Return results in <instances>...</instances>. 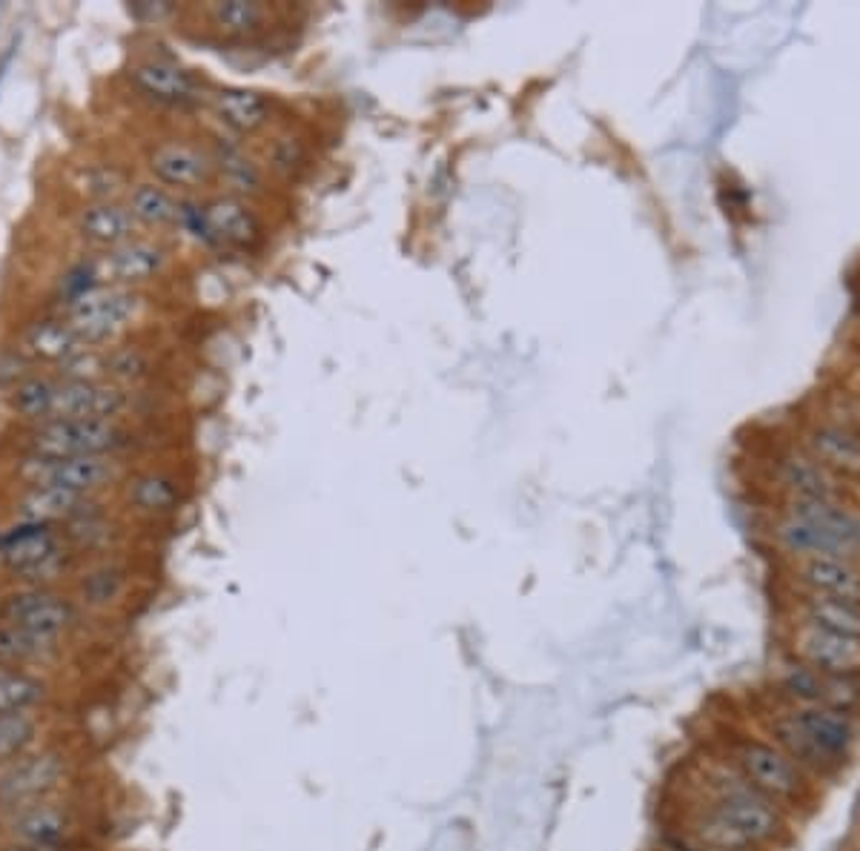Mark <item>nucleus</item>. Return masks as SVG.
<instances>
[{
  "instance_id": "f257e3e1",
  "label": "nucleus",
  "mask_w": 860,
  "mask_h": 851,
  "mask_svg": "<svg viewBox=\"0 0 860 851\" xmlns=\"http://www.w3.org/2000/svg\"><path fill=\"white\" fill-rule=\"evenodd\" d=\"M7 404L18 422L49 424L67 419H121L129 410V388L81 382L58 373H29L9 388Z\"/></svg>"
},
{
  "instance_id": "f03ea898",
  "label": "nucleus",
  "mask_w": 860,
  "mask_h": 851,
  "mask_svg": "<svg viewBox=\"0 0 860 851\" xmlns=\"http://www.w3.org/2000/svg\"><path fill=\"white\" fill-rule=\"evenodd\" d=\"M772 734L800 769H823L852 751L858 725L852 714L827 705H798L772 720Z\"/></svg>"
},
{
  "instance_id": "7ed1b4c3",
  "label": "nucleus",
  "mask_w": 860,
  "mask_h": 851,
  "mask_svg": "<svg viewBox=\"0 0 860 851\" xmlns=\"http://www.w3.org/2000/svg\"><path fill=\"white\" fill-rule=\"evenodd\" d=\"M78 550L61 528L49 525H9L0 530V574L18 588H55L69 577Z\"/></svg>"
},
{
  "instance_id": "20e7f679",
  "label": "nucleus",
  "mask_w": 860,
  "mask_h": 851,
  "mask_svg": "<svg viewBox=\"0 0 860 851\" xmlns=\"http://www.w3.org/2000/svg\"><path fill=\"white\" fill-rule=\"evenodd\" d=\"M706 805L752 849L772 843L786 829L780 805L752 789L737 769H726V765L706 771Z\"/></svg>"
},
{
  "instance_id": "39448f33",
  "label": "nucleus",
  "mask_w": 860,
  "mask_h": 851,
  "mask_svg": "<svg viewBox=\"0 0 860 851\" xmlns=\"http://www.w3.org/2000/svg\"><path fill=\"white\" fill-rule=\"evenodd\" d=\"M84 831L81 809L67 794L0 811V843H21L38 851H81L87 843Z\"/></svg>"
},
{
  "instance_id": "423d86ee",
  "label": "nucleus",
  "mask_w": 860,
  "mask_h": 851,
  "mask_svg": "<svg viewBox=\"0 0 860 851\" xmlns=\"http://www.w3.org/2000/svg\"><path fill=\"white\" fill-rule=\"evenodd\" d=\"M133 433L121 419H67V422L29 424L18 450L27 457H118L129 448Z\"/></svg>"
},
{
  "instance_id": "0eeeda50",
  "label": "nucleus",
  "mask_w": 860,
  "mask_h": 851,
  "mask_svg": "<svg viewBox=\"0 0 860 851\" xmlns=\"http://www.w3.org/2000/svg\"><path fill=\"white\" fill-rule=\"evenodd\" d=\"M75 774H78V754L72 745L49 740L23 757L0 765V811L67 794Z\"/></svg>"
},
{
  "instance_id": "6e6552de",
  "label": "nucleus",
  "mask_w": 860,
  "mask_h": 851,
  "mask_svg": "<svg viewBox=\"0 0 860 851\" xmlns=\"http://www.w3.org/2000/svg\"><path fill=\"white\" fill-rule=\"evenodd\" d=\"M144 310H147V299L141 290L92 287L63 302L61 313L87 348H109L118 344V339L141 319Z\"/></svg>"
},
{
  "instance_id": "1a4fd4ad",
  "label": "nucleus",
  "mask_w": 860,
  "mask_h": 851,
  "mask_svg": "<svg viewBox=\"0 0 860 851\" xmlns=\"http://www.w3.org/2000/svg\"><path fill=\"white\" fill-rule=\"evenodd\" d=\"M121 457H27L14 462L18 488H63L81 497L98 499V493L124 482Z\"/></svg>"
},
{
  "instance_id": "9d476101",
  "label": "nucleus",
  "mask_w": 860,
  "mask_h": 851,
  "mask_svg": "<svg viewBox=\"0 0 860 851\" xmlns=\"http://www.w3.org/2000/svg\"><path fill=\"white\" fill-rule=\"evenodd\" d=\"M0 619L35 630L41 637L67 643L84 625V608L75 603L72 594H63L58 588H18L14 585L0 597Z\"/></svg>"
},
{
  "instance_id": "9b49d317",
  "label": "nucleus",
  "mask_w": 860,
  "mask_h": 851,
  "mask_svg": "<svg viewBox=\"0 0 860 851\" xmlns=\"http://www.w3.org/2000/svg\"><path fill=\"white\" fill-rule=\"evenodd\" d=\"M732 765L752 789L774 803H794L807 791V774L780 745L743 737L732 749Z\"/></svg>"
},
{
  "instance_id": "f8f14e48",
  "label": "nucleus",
  "mask_w": 860,
  "mask_h": 851,
  "mask_svg": "<svg viewBox=\"0 0 860 851\" xmlns=\"http://www.w3.org/2000/svg\"><path fill=\"white\" fill-rule=\"evenodd\" d=\"M92 287H133L153 282L169 267V250L153 238H133L115 250L95 253L84 262Z\"/></svg>"
},
{
  "instance_id": "ddd939ff",
  "label": "nucleus",
  "mask_w": 860,
  "mask_h": 851,
  "mask_svg": "<svg viewBox=\"0 0 860 851\" xmlns=\"http://www.w3.org/2000/svg\"><path fill=\"white\" fill-rule=\"evenodd\" d=\"M147 169L155 178V184L167 187L169 193H198L209 187L218 175L215 155L207 153L198 144L182 141V138H167L155 144L147 155Z\"/></svg>"
},
{
  "instance_id": "4468645a",
  "label": "nucleus",
  "mask_w": 860,
  "mask_h": 851,
  "mask_svg": "<svg viewBox=\"0 0 860 851\" xmlns=\"http://www.w3.org/2000/svg\"><path fill=\"white\" fill-rule=\"evenodd\" d=\"M98 510V499L63 488H18L9 502V525H49L67 528L75 519Z\"/></svg>"
},
{
  "instance_id": "2eb2a0df",
  "label": "nucleus",
  "mask_w": 860,
  "mask_h": 851,
  "mask_svg": "<svg viewBox=\"0 0 860 851\" xmlns=\"http://www.w3.org/2000/svg\"><path fill=\"white\" fill-rule=\"evenodd\" d=\"M780 688L800 705H827V708L847 711V714H854V708L860 705V677L820 674L803 663H792L783 671Z\"/></svg>"
},
{
  "instance_id": "dca6fc26",
  "label": "nucleus",
  "mask_w": 860,
  "mask_h": 851,
  "mask_svg": "<svg viewBox=\"0 0 860 851\" xmlns=\"http://www.w3.org/2000/svg\"><path fill=\"white\" fill-rule=\"evenodd\" d=\"M18 350L27 355L29 362L41 364L49 373H55V370H61L63 364H69L75 355H81L89 348L84 344L81 335L75 333L67 315L49 313L23 327L21 348Z\"/></svg>"
},
{
  "instance_id": "f3484780",
  "label": "nucleus",
  "mask_w": 860,
  "mask_h": 851,
  "mask_svg": "<svg viewBox=\"0 0 860 851\" xmlns=\"http://www.w3.org/2000/svg\"><path fill=\"white\" fill-rule=\"evenodd\" d=\"M129 81L144 98L162 107H189L198 101V81L193 75L164 55H147L129 69Z\"/></svg>"
},
{
  "instance_id": "a211bd4d",
  "label": "nucleus",
  "mask_w": 860,
  "mask_h": 851,
  "mask_svg": "<svg viewBox=\"0 0 860 851\" xmlns=\"http://www.w3.org/2000/svg\"><path fill=\"white\" fill-rule=\"evenodd\" d=\"M794 654H798V663L809 665L820 674L860 677V639L838 637V634L803 623L794 637Z\"/></svg>"
},
{
  "instance_id": "6ab92c4d",
  "label": "nucleus",
  "mask_w": 860,
  "mask_h": 851,
  "mask_svg": "<svg viewBox=\"0 0 860 851\" xmlns=\"http://www.w3.org/2000/svg\"><path fill=\"white\" fill-rule=\"evenodd\" d=\"M202 224L209 242L233 250H250L262 242V222L244 198L218 195L202 209Z\"/></svg>"
},
{
  "instance_id": "aec40b11",
  "label": "nucleus",
  "mask_w": 860,
  "mask_h": 851,
  "mask_svg": "<svg viewBox=\"0 0 860 851\" xmlns=\"http://www.w3.org/2000/svg\"><path fill=\"white\" fill-rule=\"evenodd\" d=\"M75 233L81 235L87 244H92L98 253H104V250H115L138 238L141 227L133 218L127 204L89 202L75 215Z\"/></svg>"
},
{
  "instance_id": "412c9836",
  "label": "nucleus",
  "mask_w": 860,
  "mask_h": 851,
  "mask_svg": "<svg viewBox=\"0 0 860 851\" xmlns=\"http://www.w3.org/2000/svg\"><path fill=\"white\" fill-rule=\"evenodd\" d=\"M215 118L236 135H256L273 118V101L256 89L224 87L213 95Z\"/></svg>"
},
{
  "instance_id": "4be33fe9",
  "label": "nucleus",
  "mask_w": 860,
  "mask_h": 851,
  "mask_svg": "<svg viewBox=\"0 0 860 851\" xmlns=\"http://www.w3.org/2000/svg\"><path fill=\"white\" fill-rule=\"evenodd\" d=\"M63 639L41 637L35 630L0 619V665L9 668H49L61 659Z\"/></svg>"
},
{
  "instance_id": "5701e85b",
  "label": "nucleus",
  "mask_w": 860,
  "mask_h": 851,
  "mask_svg": "<svg viewBox=\"0 0 860 851\" xmlns=\"http://www.w3.org/2000/svg\"><path fill=\"white\" fill-rule=\"evenodd\" d=\"M204 18L213 32L227 41H247L267 32L273 23V9L267 3H250V0H224V3H209L204 9Z\"/></svg>"
},
{
  "instance_id": "b1692460",
  "label": "nucleus",
  "mask_w": 860,
  "mask_h": 851,
  "mask_svg": "<svg viewBox=\"0 0 860 851\" xmlns=\"http://www.w3.org/2000/svg\"><path fill=\"white\" fill-rule=\"evenodd\" d=\"M55 685L41 671L0 665V714L9 711H49L55 703Z\"/></svg>"
},
{
  "instance_id": "393cba45",
  "label": "nucleus",
  "mask_w": 860,
  "mask_h": 851,
  "mask_svg": "<svg viewBox=\"0 0 860 851\" xmlns=\"http://www.w3.org/2000/svg\"><path fill=\"white\" fill-rule=\"evenodd\" d=\"M800 579L820 597H834L843 603L860 605V574L849 559L812 557L800 565Z\"/></svg>"
},
{
  "instance_id": "a878e982",
  "label": "nucleus",
  "mask_w": 860,
  "mask_h": 851,
  "mask_svg": "<svg viewBox=\"0 0 860 851\" xmlns=\"http://www.w3.org/2000/svg\"><path fill=\"white\" fill-rule=\"evenodd\" d=\"M127 207L138 227L149 229L178 227L184 218V204L175 198V193L155 182L135 184L127 193Z\"/></svg>"
},
{
  "instance_id": "bb28decb",
  "label": "nucleus",
  "mask_w": 860,
  "mask_h": 851,
  "mask_svg": "<svg viewBox=\"0 0 860 851\" xmlns=\"http://www.w3.org/2000/svg\"><path fill=\"white\" fill-rule=\"evenodd\" d=\"M778 539L786 545L792 554H807L812 557H829V559H849L854 554V545L843 537L832 534V530L820 528L812 522H800V519L786 517L778 525Z\"/></svg>"
},
{
  "instance_id": "cd10ccee",
  "label": "nucleus",
  "mask_w": 860,
  "mask_h": 851,
  "mask_svg": "<svg viewBox=\"0 0 860 851\" xmlns=\"http://www.w3.org/2000/svg\"><path fill=\"white\" fill-rule=\"evenodd\" d=\"M47 711H9L0 714V765L49 743Z\"/></svg>"
},
{
  "instance_id": "c85d7f7f",
  "label": "nucleus",
  "mask_w": 860,
  "mask_h": 851,
  "mask_svg": "<svg viewBox=\"0 0 860 851\" xmlns=\"http://www.w3.org/2000/svg\"><path fill=\"white\" fill-rule=\"evenodd\" d=\"M129 574L115 563H101L84 570L75 583V603L89 610H107L127 597Z\"/></svg>"
},
{
  "instance_id": "c756f323",
  "label": "nucleus",
  "mask_w": 860,
  "mask_h": 851,
  "mask_svg": "<svg viewBox=\"0 0 860 851\" xmlns=\"http://www.w3.org/2000/svg\"><path fill=\"white\" fill-rule=\"evenodd\" d=\"M778 479L783 488L794 493V499H832L834 497V479L829 477V470L807 453H786L778 462Z\"/></svg>"
},
{
  "instance_id": "7c9ffc66",
  "label": "nucleus",
  "mask_w": 860,
  "mask_h": 851,
  "mask_svg": "<svg viewBox=\"0 0 860 851\" xmlns=\"http://www.w3.org/2000/svg\"><path fill=\"white\" fill-rule=\"evenodd\" d=\"M127 502L135 513L144 517H169L182 502V488L169 473L149 470L127 485Z\"/></svg>"
},
{
  "instance_id": "2f4dec72",
  "label": "nucleus",
  "mask_w": 860,
  "mask_h": 851,
  "mask_svg": "<svg viewBox=\"0 0 860 851\" xmlns=\"http://www.w3.org/2000/svg\"><path fill=\"white\" fill-rule=\"evenodd\" d=\"M809 450L823 468L840 473H860V439L843 428H814L809 433Z\"/></svg>"
},
{
  "instance_id": "473e14b6",
  "label": "nucleus",
  "mask_w": 860,
  "mask_h": 851,
  "mask_svg": "<svg viewBox=\"0 0 860 851\" xmlns=\"http://www.w3.org/2000/svg\"><path fill=\"white\" fill-rule=\"evenodd\" d=\"M789 517L832 530V534H838V537H843L860 550V517L834 505L832 499H794L789 505Z\"/></svg>"
},
{
  "instance_id": "72a5a7b5",
  "label": "nucleus",
  "mask_w": 860,
  "mask_h": 851,
  "mask_svg": "<svg viewBox=\"0 0 860 851\" xmlns=\"http://www.w3.org/2000/svg\"><path fill=\"white\" fill-rule=\"evenodd\" d=\"M803 610H807V623L814 625V628L829 630V634H838V637L847 639H860V605L809 594Z\"/></svg>"
},
{
  "instance_id": "f704fd0d",
  "label": "nucleus",
  "mask_w": 860,
  "mask_h": 851,
  "mask_svg": "<svg viewBox=\"0 0 860 851\" xmlns=\"http://www.w3.org/2000/svg\"><path fill=\"white\" fill-rule=\"evenodd\" d=\"M215 167H218V173H224V178L236 189L256 193L258 184H262V169L253 162H247L238 149H227V153L215 155Z\"/></svg>"
},
{
  "instance_id": "c9c22d12",
  "label": "nucleus",
  "mask_w": 860,
  "mask_h": 851,
  "mask_svg": "<svg viewBox=\"0 0 860 851\" xmlns=\"http://www.w3.org/2000/svg\"><path fill=\"white\" fill-rule=\"evenodd\" d=\"M270 162H273V167L282 169V173H290L293 167H299L302 164V144L293 141V138H276L273 141V149H270Z\"/></svg>"
},
{
  "instance_id": "e433bc0d",
  "label": "nucleus",
  "mask_w": 860,
  "mask_h": 851,
  "mask_svg": "<svg viewBox=\"0 0 860 851\" xmlns=\"http://www.w3.org/2000/svg\"><path fill=\"white\" fill-rule=\"evenodd\" d=\"M0 851H38V849H29V845H21V843H0Z\"/></svg>"
},
{
  "instance_id": "4c0bfd02",
  "label": "nucleus",
  "mask_w": 860,
  "mask_h": 851,
  "mask_svg": "<svg viewBox=\"0 0 860 851\" xmlns=\"http://www.w3.org/2000/svg\"><path fill=\"white\" fill-rule=\"evenodd\" d=\"M657 851H703V849H694V845H659Z\"/></svg>"
}]
</instances>
